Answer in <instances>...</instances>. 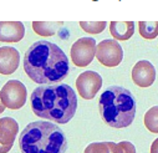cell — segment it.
Listing matches in <instances>:
<instances>
[{
	"instance_id": "obj_1",
	"label": "cell",
	"mask_w": 158,
	"mask_h": 153,
	"mask_svg": "<svg viewBox=\"0 0 158 153\" xmlns=\"http://www.w3.org/2000/svg\"><path fill=\"white\" fill-rule=\"evenodd\" d=\"M24 70L36 84H57L69 73V59L57 45L36 41L25 52Z\"/></svg>"
},
{
	"instance_id": "obj_2",
	"label": "cell",
	"mask_w": 158,
	"mask_h": 153,
	"mask_svg": "<svg viewBox=\"0 0 158 153\" xmlns=\"http://www.w3.org/2000/svg\"><path fill=\"white\" fill-rule=\"evenodd\" d=\"M32 112L37 117L55 123H67L76 113L77 97L72 87L66 84L41 85L30 96Z\"/></svg>"
},
{
	"instance_id": "obj_3",
	"label": "cell",
	"mask_w": 158,
	"mask_h": 153,
	"mask_svg": "<svg viewBox=\"0 0 158 153\" xmlns=\"http://www.w3.org/2000/svg\"><path fill=\"white\" fill-rule=\"evenodd\" d=\"M19 146L21 153H65L67 139L57 125L36 121L23 130Z\"/></svg>"
},
{
	"instance_id": "obj_4",
	"label": "cell",
	"mask_w": 158,
	"mask_h": 153,
	"mask_svg": "<svg viewBox=\"0 0 158 153\" xmlns=\"http://www.w3.org/2000/svg\"><path fill=\"white\" fill-rule=\"evenodd\" d=\"M101 118L113 128L128 127L136 114V100L130 90L121 86L106 89L98 101Z\"/></svg>"
},
{
	"instance_id": "obj_5",
	"label": "cell",
	"mask_w": 158,
	"mask_h": 153,
	"mask_svg": "<svg viewBox=\"0 0 158 153\" xmlns=\"http://www.w3.org/2000/svg\"><path fill=\"white\" fill-rule=\"evenodd\" d=\"M0 97L5 107L10 110H19L26 102L27 91L25 85L19 80H10L3 86Z\"/></svg>"
},
{
	"instance_id": "obj_6",
	"label": "cell",
	"mask_w": 158,
	"mask_h": 153,
	"mask_svg": "<svg viewBox=\"0 0 158 153\" xmlns=\"http://www.w3.org/2000/svg\"><path fill=\"white\" fill-rule=\"evenodd\" d=\"M96 57L106 67H116L123 60V50L117 40H102L96 45Z\"/></svg>"
},
{
	"instance_id": "obj_7",
	"label": "cell",
	"mask_w": 158,
	"mask_h": 153,
	"mask_svg": "<svg viewBox=\"0 0 158 153\" xmlns=\"http://www.w3.org/2000/svg\"><path fill=\"white\" fill-rule=\"evenodd\" d=\"M96 41L92 37H81L71 46V60L78 67L90 65L96 56Z\"/></svg>"
},
{
	"instance_id": "obj_8",
	"label": "cell",
	"mask_w": 158,
	"mask_h": 153,
	"mask_svg": "<svg viewBox=\"0 0 158 153\" xmlns=\"http://www.w3.org/2000/svg\"><path fill=\"white\" fill-rule=\"evenodd\" d=\"M102 87V77L96 71H85L76 79V89L85 100H92Z\"/></svg>"
},
{
	"instance_id": "obj_9",
	"label": "cell",
	"mask_w": 158,
	"mask_h": 153,
	"mask_svg": "<svg viewBox=\"0 0 158 153\" xmlns=\"http://www.w3.org/2000/svg\"><path fill=\"white\" fill-rule=\"evenodd\" d=\"M19 133V125L11 117L0 118V153H8Z\"/></svg>"
},
{
	"instance_id": "obj_10",
	"label": "cell",
	"mask_w": 158,
	"mask_h": 153,
	"mask_svg": "<svg viewBox=\"0 0 158 153\" xmlns=\"http://www.w3.org/2000/svg\"><path fill=\"white\" fill-rule=\"evenodd\" d=\"M132 80L139 87H149L156 80L154 66L147 60L138 61L132 68Z\"/></svg>"
},
{
	"instance_id": "obj_11",
	"label": "cell",
	"mask_w": 158,
	"mask_h": 153,
	"mask_svg": "<svg viewBox=\"0 0 158 153\" xmlns=\"http://www.w3.org/2000/svg\"><path fill=\"white\" fill-rule=\"evenodd\" d=\"M20 64V54L15 48L2 46L0 48V73L11 75L16 71Z\"/></svg>"
},
{
	"instance_id": "obj_12",
	"label": "cell",
	"mask_w": 158,
	"mask_h": 153,
	"mask_svg": "<svg viewBox=\"0 0 158 153\" xmlns=\"http://www.w3.org/2000/svg\"><path fill=\"white\" fill-rule=\"evenodd\" d=\"M25 35L21 21H0V43H19Z\"/></svg>"
},
{
	"instance_id": "obj_13",
	"label": "cell",
	"mask_w": 158,
	"mask_h": 153,
	"mask_svg": "<svg viewBox=\"0 0 158 153\" xmlns=\"http://www.w3.org/2000/svg\"><path fill=\"white\" fill-rule=\"evenodd\" d=\"M110 32L114 37V40H128L135 32L133 21H111Z\"/></svg>"
},
{
	"instance_id": "obj_14",
	"label": "cell",
	"mask_w": 158,
	"mask_h": 153,
	"mask_svg": "<svg viewBox=\"0 0 158 153\" xmlns=\"http://www.w3.org/2000/svg\"><path fill=\"white\" fill-rule=\"evenodd\" d=\"M84 153H122V148L114 142H94L85 148Z\"/></svg>"
},
{
	"instance_id": "obj_15",
	"label": "cell",
	"mask_w": 158,
	"mask_h": 153,
	"mask_svg": "<svg viewBox=\"0 0 158 153\" xmlns=\"http://www.w3.org/2000/svg\"><path fill=\"white\" fill-rule=\"evenodd\" d=\"M64 25L62 21L57 23H46V21H34L32 23V29L37 35L41 36H52L57 31L59 27Z\"/></svg>"
},
{
	"instance_id": "obj_16",
	"label": "cell",
	"mask_w": 158,
	"mask_h": 153,
	"mask_svg": "<svg viewBox=\"0 0 158 153\" xmlns=\"http://www.w3.org/2000/svg\"><path fill=\"white\" fill-rule=\"evenodd\" d=\"M138 29L143 39L152 40L158 36V21H139Z\"/></svg>"
},
{
	"instance_id": "obj_17",
	"label": "cell",
	"mask_w": 158,
	"mask_h": 153,
	"mask_svg": "<svg viewBox=\"0 0 158 153\" xmlns=\"http://www.w3.org/2000/svg\"><path fill=\"white\" fill-rule=\"evenodd\" d=\"M144 126L149 132L158 133V106H153L146 112Z\"/></svg>"
},
{
	"instance_id": "obj_18",
	"label": "cell",
	"mask_w": 158,
	"mask_h": 153,
	"mask_svg": "<svg viewBox=\"0 0 158 153\" xmlns=\"http://www.w3.org/2000/svg\"><path fill=\"white\" fill-rule=\"evenodd\" d=\"M84 31L87 34H100L106 29V21H80L78 23Z\"/></svg>"
},
{
	"instance_id": "obj_19",
	"label": "cell",
	"mask_w": 158,
	"mask_h": 153,
	"mask_svg": "<svg viewBox=\"0 0 158 153\" xmlns=\"http://www.w3.org/2000/svg\"><path fill=\"white\" fill-rule=\"evenodd\" d=\"M120 146L122 148V153H136V147L133 146V143L128 141L120 142Z\"/></svg>"
},
{
	"instance_id": "obj_20",
	"label": "cell",
	"mask_w": 158,
	"mask_h": 153,
	"mask_svg": "<svg viewBox=\"0 0 158 153\" xmlns=\"http://www.w3.org/2000/svg\"><path fill=\"white\" fill-rule=\"evenodd\" d=\"M151 153H158V138H156L151 144Z\"/></svg>"
},
{
	"instance_id": "obj_21",
	"label": "cell",
	"mask_w": 158,
	"mask_h": 153,
	"mask_svg": "<svg viewBox=\"0 0 158 153\" xmlns=\"http://www.w3.org/2000/svg\"><path fill=\"white\" fill-rule=\"evenodd\" d=\"M4 110H5V106H4L3 101H2V97H0V113H3V112H4Z\"/></svg>"
}]
</instances>
